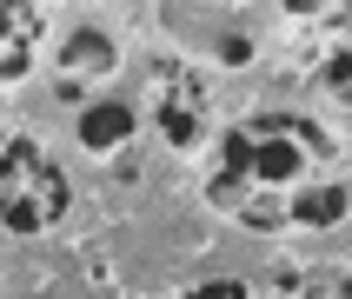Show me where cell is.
<instances>
[{"instance_id": "9c48e42d", "label": "cell", "mask_w": 352, "mask_h": 299, "mask_svg": "<svg viewBox=\"0 0 352 299\" xmlns=\"http://www.w3.org/2000/svg\"><path fill=\"white\" fill-rule=\"evenodd\" d=\"M186 299H253V286L246 279H199Z\"/></svg>"}, {"instance_id": "277c9868", "label": "cell", "mask_w": 352, "mask_h": 299, "mask_svg": "<svg viewBox=\"0 0 352 299\" xmlns=\"http://www.w3.org/2000/svg\"><path fill=\"white\" fill-rule=\"evenodd\" d=\"M346 213H352V186H346V179H306V186H293V193L279 199V219L313 226V233L339 226Z\"/></svg>"}, {"instance_id": "52a82bcc", "label": "cell", "mask_w": 352, "mask_h": 299, "mask_svg": "<svg viewBox=\"0 0 352 299\" xmlns=\"http://www.w3.org/2000/svg\"><path fill=\"white\" fill-rule=\"evenodd\" d=\"M60 67H67V93H74V80H107L120 67V47L100 27H74L67 47H60Z\"/></svg>"}, {"instance_id": "8992f818", "label": "cell", "mask_w": 352, "mask_h": 299, "mask_svg": "<svg viewBox=\"0 0 352 299\" xmlns=\"http://www.w3.org/2000/svg\"><path fill=\"white\" fill-rule=\"evenodd\" d=\"M160 133H166L173 153H193L206 140V100H199V87H166L160 93Z\"/></svg>"}, {"instance_id": "6da1fadb", "label": "cell", "mask_w": 352, "mask_h": 299, "mask_svg": "<svg viewBox=\"0 0 352 299\" xmlns=\"http://www.w3.org/2000/svg\"><path fill=\"white\" fill-rule=\"evenodd\" d=\"M319 159H333V140L319 133L306 113H246L226 126L219 140V179L213 199L219 206H246V193H293L306 186Z\"/></svg>"}, {"instance_id": "5b68a950", "label": "cell", "mask_w": 352, "mask_h": 299, "mask_svg": "<svg viewBox=\"0 0 352 299\" xmlns=\"http://www.w3.org/2000/svg\"><path fill=\"white\" fill-rule=\"evenodd\" d=\"M40 54V7L0 0V80H27Z\"/></svg>"}, {"instance_id": "ba28073f", "label": "cell", "mask_w": 352, "mask_h": 299, "mask_svg": "<svg viewBox=\"0 0 352 299\" xmlns=\"http://www.w3.org/2000/svg\"><path fill=\"white\" fill-rule=\"evenodd\" d=\"M319 87H326V93H333L339 107H352V40L339 47L333 60H326V67H319Z\"/></svg>"}, {"instance_id": "7a4b0ae2", "label": "cell", "mask_w": 352, "mask_h": 299, "mask_svg": "<svg viewBox=\"0 0 352 299\" xmlns=\"http://www.w3.org/2000/svg\"><path fill=\"white\" fill-rule=\"evenodd\" d=\"M74 206V179L40 140H0V226L7 233H47Z\"/></svg>"}, {"instance_id": "3957f363", "label": "cell", "mask_w": 352, "mask_h": 299, "mask_svg": "<svg viewBox=\"0 0 352 299\" xmlns=\"http://www.w3.org/2000/svg\"><path fill=\"white\" fill-rule=\"evenodd\" d=\"M133 133H140L133 100H94V107H80V120H74L80 153H94V159L120 153V146H133Z\"/></svg>"}]
</instances>
